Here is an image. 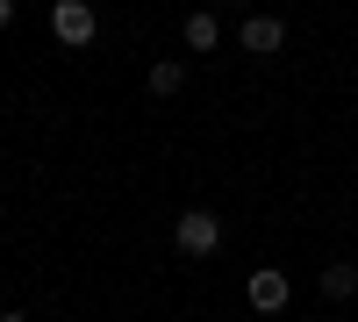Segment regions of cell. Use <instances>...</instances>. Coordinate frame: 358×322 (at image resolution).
Segmentation results:
<instances>
[{
    "label": "cell",
    "mask_w": 358,
    "mask_h": 322,
    "mask_svg": "<svg viewBox=\"0 0 358 322\" xmlns=\"http://www.w3.org/2000/svg\"><path fill=\"white\" fill-rule=\"evenodd\" d=\"M244 301H251V315H280V308L294 301V279H287L280 265H258V272L244 279Z\"/></svg>",
    "instance_id": "obj_1"
},
{
    "label": "cell",
    "mask_w": 358,
    "mask_h": 322,
    "mask_svg": "<svg viewBox=\"0 0 358 322\" xmlns=\"http://www.w3.org/2000/svg\"><path fill=\"white\" fill-rule=\"evenodd\" d=\"M50 36L72 43V50H86V43L101 36V22H94V8H86V0H57V8H50Z\"/></svg>",
    "instance_id": "obj_2"
},
{
    "label": "cell",
    "mask_w": 358,
    "mask_h": 322,
    "mask_svg": "<svg viewBox=\"0 0 358 322\" xmlns=\"http://www.w3.org/2000/svg\"><path fill=\"white\" fill-rule=\"evenodd\" d=\"M172 244H179V251H187V258H208V251H215V244H222V222H215V215H208V208H187V215H179V222H172Z\"/></svg>",
    "instance_id": "obj_3"
},
{
    "label": "cell",
    "mask_w": 358,
    "mask_h": 322,
    "mask_svg": "<svg viewBox=\"0 0 358 322\" xmlns=\"http://www.w3.org/2000/svg\"><path fill=\"white\" fill-rule=\"evenodd\" d=\"M236 43H244L251 57H280V50H287V22H280V15H251L244 29H236Z\"/></svg>",
    "instance_id": "obj_4"
},
{
    "label": "cell",
    "mask_w": 358,
    "mask_h": 322,
    "mask_svg": "<svg viewBox=\"0 0 358 322\" xmlns=\"http://www.w3.org/2000/svg\"><path fill=\"white\" fill-rule=\"evenodd\" d=\"M315 286H322V301H351V294H358V265H344V258H337V265H322Z\"/></svg>",
    "instance_id": "obj_5"
},
{
    "label": "cell",
    "mask_w": 358,
    "mask_h": 322,
    "mask_svg": "<svg viewBox=\"0 0 358 322\" xmlns=\"http://www.w3.org/2000/svg\"><path fill=\"white\" fill-rule=\"evenodd\" d=\"M179 36H187V50H215V43H222V22L194 8V15H187V29H179Z\"/></svg>",
    "instance_id": "obj_6"
},
{
    "label": "cell",
    "mask_w": 358,
    "mask_h": 322,
    "mask_svg": "<svg viewBox=\"0 0 358 322\" xmlns=\"http://www.w3.org/2000/svg\"><path fill=\"white\" fill-rule=\"evenodd\" d=\"M179 86H187V65H179V57H158V65H151V94H158V101H172Z\"/></svg>",
    "instance_id": "obj_7"
},
{
    "label": "cell",
    "mask_w": 358,
    "mask_h": 322,
    "mask_svg": "<svg viewBox=\"0 0 358 322\" xmlns=\"http://www.w3.org/2000/svg\"><path fill=\"white\" fill-rule=\"evenodd\" d=\"M15 15H22V8H15V0H0V29H8V22H15Z\"/></svg>",
    "instance_id": "obj_8"
},
{
    "label": "cell",
    "mask_w": 358,
    "mask_h": 322,
    "mask_svg": "<svg viewBox=\"0 0 358 322\" xmlns=\"http://www.w3.org/2000/svg\"><path fill=\"white\" fill-rule=\"evenodd\" d=\"M0 322H29V315H0Z\"/></svg>",
    "instance_id": "obj_9"
},
{
    "label": "cell",
    "mask_w": 358,
    "mask_h": 322,
    "mask_svg": "<svg viewBox=\"0 0 358 322\" xmlns=\"http://www.w3.org/2000/svg\"><path fill=\"white\" fill-rule=\"evenodd\" d=\"M315 322H330V315H315Z\"/></svg>",
    "instance_id": "obj_10"
}]
</instances>
